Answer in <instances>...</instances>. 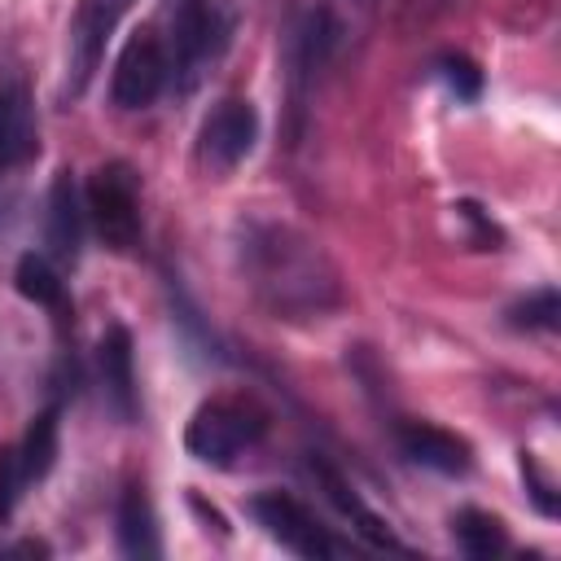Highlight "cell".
<instances>
[{
    "label": "cell",
    "instance_id": "1",
    "mask_svg": "<svg viewBox=\"0 0 561 561\" xmlns=\"http://www.w3.org/2000/svg\"><path fill=\"white\" fill-rule=\"evenodd\" d=\"M241 272L254 298L276 320H311L324 316L337 294V272L320 254L316 241L285 224H250L241 237Z\"/></svg>",
    "mask_w": 561,
    "mask_h": 561
},
{
    "label": "cell",
    "instance_id": "2",
    "mask_svg": "<svg viewBox=\"0 0 561 561\" xmlns=\"http://www.w3.org/2000/svg\"><path fill=\"white\" fill-rule=\"evenodd\" d=\"M237 31V9L228 0H175L171 9V79L180 88H193L206 66H215Z\"/></svg>",
    "mask_w": 561,
    "mask_h": 561
},
{
    "label": "cell",
    "instance_id": "3",
    "mask_svg": "<svg viewBox=\"0 0 561 561\" xmlns=\"http://www.w3.org/2000/svg\"><path fill=\"white\" fill-rule=\"evenodd\" d=\"M267 434V412L254 403V399H232V394H219V399H206L188 425H184V451L202 465H215V469H228L237 465L241 451L259 447Z\"/></svg>",
    "mask_w": 561,
    "mask_h": 561
},
{
    "label": "cell",
    "instance_id": "4",
    "mask_svg": "<svg viewBox=\"0 0 561 561\" xmlns=\"http://www.w3.org/2000/svg\"><path fill=\"white\" fill-rule=\"evenodd\" d=\"M83 215L92 232L114 254H131L140 245V184L127 162H101L83 188Z\"/></svg>",
    "mask_w": 561,
    "mask_h": 561
},
{
    "label": "cell",
    "instance_id": "5",
    "mask_svg": "<svg viewBox=\"0 0 561 561\" xmlns=\"http://www.w3.org/2000/svg\"><path fill=\"white\" fill-rule=\"evenodd\" d=\"M250 513L254 522L280 543L289 548L294 557H307V561H329V557H342L351 552L346 539H337L302 500H294L289 491H263L250 500Z\"/></svg>",
    "mask_w": 561,
    "mask_h": 561
},
{
    "label": "cell",
    "instance_id": "6",
    "mask_svg": "<svg viewBox=\"0 0 561 561\" xmlns=\"http://www.w3.org/2000/svg\"><path fill=\"white\" fill-rule=\"evenodd\" d=\"M171 79V57H167V44L153 26H140L131 31V39L123 44L118 61H114V79H110V96L118 110H145L162 96Z\"/></svg>",
    "mask_w": 561,
    "mask_h": 561
},
{
    "label": "cell",
    "instance_id": "7",
    "mask_svg": "<svg viewBox=\"0 0 561 561\" xmlns=\"http://www.w3.org/2000/svg\"><path fill=\"white\" fill-rule=\"evenodd\" d=\"M118 13H123V0H79L70 18V39H66V83H61L66 101H79L88 92L92 75L101 70L105 44L118 26Z\"/></svg>",
    "mask_w": 561,
    "mask_h": 561
},
{
    "label": "cell",
    "instance_id": "8",
    "mask_svg": "<svg viewBox=\"0 0 561 561\" xmlns=\"http://www.w3.org/2000/svg\"><path fill=\"white\" fill-rule=\"evenodd\" d=\"M254 140H259V110L250 101H241V96H228V101H219L202 118L197 158L210 171H232L237 162H245V153L254 149Z\"/></svg>",
    "mask_w": 561,
    "mask_h": 561
},
{
    "label": "cell",
    "instance_id": "9",
    "mask_svg": "<svg viewBox=\"0 0 561 561\" xmlns=\"http://www.w3.org/2000/svg\"><path fill=\"white\" fill-rule=\"evenodd\" d=\"M96 368H101L105 403L123 421H136V346H131L127 324H118V320L105 324V333L96 342Z\"/></svg>",
    "mask_w": 561,
    "mask_h": 561
},
{
    "label": "cell",
    "instance_id": "10",
    "mask_svg": "<svg viewBox=\"0 0 561 561\" xmlns=\"http://www.w3.org/2000/svg\"><path fill=\"white\" fill-rule=\"evenodd\" d=\"M39 153V127L26 83H0V175L26 167Z\"/></svg>",
    "mask_w": 561,
    "mask_h": 561
},
{
    "label": "cell",
    "instance_id": "11",
    "mask_svg": "<svg viewBox=\"0 0 561 561\" xmlns=\"http://www.w3.org/2000/svg\"><path fill=\"white\" fill-rule=\"evenodd\" d=\"M311 469H316V478H320L324 495L337 504V513L355 526V535H359L368 548H377V552H408V543H403V539H399V535H394V530H390V526H386V522H381V517H377V513L355 495V486H346V478H342L333 465L316 460Z\"/></svg>",
    "mask_w": 561,
    "mask_h": 561
},
{
    "label": "cell",
    "instance_id": "12",
    "mask_svg": "<svg viewBox=\"0 0 561 561\" xmlns=\"http://www.w3.org/2000/svg\"><path fill=\"white\" fill-rule=\"evenodd\" d=\"M399 447H403V456H412L416 465H425L434 473H469V465H473L469 443L443 425H430V421H403Z\"/></svg>",
    "mask_w": 561,
    "mask_h": 561
},
{
    "label": "cell",
    "instance_id": "13",
    "mask_svg": "<svg viewBox=\"0 0 561 561\" xmlns=\"http://www.w3.org/2000/svg\"><path fill=\"white\" fill-rule=\"evenodd\" d=\"M44 232H48V250L61 263H75L79 259V250H83V202H79V188H75V175L70 171H57L53 175Z\"/></svg>",
    "mask_w": 561,
    "mask_h": 561
},
{
    "label": "cell",
    "instance_id": "14",
    "mask_svg": "<svg viewBox=\"0 0 561 561\" xmlns=\"http://www.w3.org/2000/svg\"><path fill=\"white\" fill-rule=\"evenodd\" d=\"M118 548L123 557H136V561H153L162 557V535H158V517H153V504L140 486H123L118 495Z\"/></svg>",
    "mask_w": 561,
    "mask_h": 561
},
{
    "label": "cell",
    "instance_id": "15",
    "mask_svg": "<svg viewBox=\"0 0 561 561\" xmlns=\"http://www.w3.org/2000/svg\"><path fill=\"white\" fill-rule=\"evenodd\" d=\"M57 434H61V408L48 403L44 412L31 416L22 443H18V469H22V482H44L53 460H57Z\"/></svg>",
    "mask_w": 561,
    "mask_h": 561
},
{
    "label": "cell",
    "instance_id": "16",
    "mask_svg": "<svg viewBox=\"0 0 561 561\" xmlns=\"http://www.w3.org/2000/svg\"><path fill=\"white\" fill-rule=\"evenodd\" d=\"M451 530H456L460 552L473 557V561H491V557L508 552V530H504V522L491 517V513H482V508H460L456 522H451Z\"/></svg>",
    "mask_w": 561,
    "mask_h": 561
},
{
    "label": "cell",
    "instance_id": "17",
    "mask_svg": "<svg viewBox=\"0 0 561 561\" xmlns=\"http://www.w3.org/2000/svg\"><path fill=\"white\" fill-rule=\"evenodd\" d=\"M13 285H18V294L26 302L66 316V285H61V276L53 272V263L44 254H22L18 267H13Z\"/></svg>",
    "mask_w": 561,
    "mask_h": 561
},
{
    "label": "cell",
    "instance_id": "18",
    "mask_svg": "<svg viewBox=\"0 0 561 561\" xmlns=\"http://www.w3.org/2000/svg\"><path fill=\"white\" fill-rule=\"evenodd\" d=\"M508 320L517 329H543V333H552L561 324V298H557V289L543 285V289L526 294L517 307H508Z\"/></svg>",
    "mask_w": 561,
    "mask_h": 561
},
{
    "label": "cell",
    "instance_id": "19",
    "mask_svg": "<svg viewBox=\"0 0 561 561\" xmlns=\"http://www.w3.org/2000/svg\"><path fill=\"white\" fill-rule=\"evenodd\" d=\"M438 70H443L447 88H451L460 101H478V92H482V70H478L465 53H447V57H438Z\"/></svg>",
    "mask_w": 561,
    "mask_h": 561
},
{
    "label": "cell",
    "instance_id": "20",
    "mask_svg": "<svg viewBox=\"0 0 561 561\" xmlns=\"http://www.w3.org/2000/svg\"><path fill=\"white\" fill-rule=\"evenodd\" d=\"M22 491H26V482H22V469H18V447H0V522L13 517Z\"/></svg>",
    "mask_w": 561,
    "mask_h": 561
},
{
    "label": "cell",
    "instance_id": "21",
    "mask_svg": "<svg viewBox=\"0 0 561 561\" xmlns=\"http://www.w3.org/2000/svg\"><path fill=\"white\" fill-rule=\"evenodd\" d=\"M522 478H526V491H530L535 508H539L543 517H557V495H552V482L539 473L535 456H526V451H522Z\"/></svg>",
    "mask_w": 561,
    "mask_h": 561
}]
</instances>
